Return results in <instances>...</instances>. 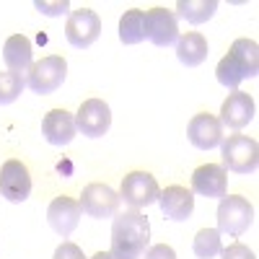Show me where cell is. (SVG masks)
I'll return each instance as SVG.
<instances>
[{
    "mask_svg": "<svg viewBox=\"0 0 259 259\" xmlns=\"http://www.w3.org/2000/svg\"><path fill=\"white\" fill-rule=\"evenodd\" d=\"M150 241V223L140 210H124L114 215L112 223V256L114 259H140Z\"/></svg>",
    "mask_w": 259,
    "mask_h": 259,
    "instance_id": "1",
    "label": "cell"
},
{
    "mask_svg": "<svg viewBox=\"0 0 259 259\" xmlns=\"http://www.w3.org/2000/svg\"><path fill=\"white\" fill-rule=\"evenodd\" d=\"M223 168L233 174H254L259 166V145L249 135H228L221 143Z\"/></svg>",
    "mask_w": 259,
    "mask_h": 259,
    "instance_id": "2",
    "label": "cell"
},
{
    "mask_svg": "<svg viewBox=\"0 0 259 259\" xmlns=\"http://www.w3.org/2000/svg\"><path fill=\"white\" fill-rule=\"evenodd\" d=\"M65 75H68L65 57L50 55V57H41L39 62H31V68L26 73V85L34 94H55L65 83Z\"/></svg>",
    "mask_w": 259,
    "mask_h": 259,
    "instance_id": "3",
    "label": "cell"
},
{
    "mask_svg": "<svg viewBox=\"0 0 259 259\" xmlns=\"http://www.w3.org/2000/svg\"><path fill=\"white\" fill-rule=\"evenodd\" d=\"M254 223V207L241 194H226L218 205V231L228 236H241Z\"/></svg>",
    "mask_w": 259,
    "mask_h": 259,
    "instance_id": "4",
    "label": "cell"
},
{
    "mask_svg": "<svg viewBox=\"0 0 259 259\" xmlns=\"http://www.w3.org/2000/svg\"><path fill=\"white\" fill-rule=\"evenodd\" d=\"M158 182L153 174L148 171H130V174L122 179L119 187V200H124V205H130L133 210L148 207L158 200Z\"/></svg>",
    "mask_w": 259,
    "mask_h": 259,
    "instance_id": "5",
    "label": "cell"
},
{
    "mask_svg": "<svg viewBox=\"0 0 259 259\" xmlns=\"http://www.w3.org/2000/svg\"><path fill=\"white\" fill-rule=\"evenodd\" d=\"M101 34V18L91 11V8H78L68 16L65 24V39L70 41L75 50H85L91 47Z\"/></svg>",
    "mask_w": 259,
    "mask_h": 259,
    "instance_id": "6",
    "label": "cell"
},
{
    "mask_svg": "<svg viewBox=\"0 0 259 259\" xmlns=\"http://www.w3.org/2000/svg\"><path fill=\"white\" fill-rule=\"evenodd\" d=\"M80 210L85 215H91V218H114L117 210H119V194L109 187V184H89L83 189L80 200H78Z\"/></svg>",
    "mask_w": 259,
    "mask_h": 259,
    "instance_id": "7",
    "label": "cell"
},
{
    "mask_svg": "<svg viewBox=\"0 0 259 259\" xmlns=\"http://www.w3.org/2000/svg\"><path fill=\"white\" fill-rule=\"evenodd\" d=\"M143 34L148 41H153L156 47H171L179 39V24L174 11L166 8H150L145 11V24H143Z\"/></svg>",
    "mask_w": 259,
    "mask_h": 259,
    "instance_id": "8",
    "label": "cell"
},
{
    "mask_svg": "<svg viewBox=\"0 0 259 259\" xmlns=\"http://www.w3.org/2000/svg\"><path fill=\"white\" fill-rule=\"evenodd\" d=\"M75 127L78 133H83L85 138H101L109 133L112 127V109L109 104L101 99H89L80 104V109L75 114Z\"/></svg>",
    "mask_w": 259,
    "mask_h": 259,
    "instance_id": "9",
    "label": "cell"
},
{
    "mask_svg": "<svg viewBox=\"0 0 259 259\" xmlns=\"http://www.w3.org/2000/svg\"><path fill=\"white\" fill-rule=\"evenodd\" d=\"M0 194L8 202H24L31 194V174L26 163H21L16 158L6 161L0 168Z\"/></svg>",
    "mask_w": 259,
    "mask_h": 259,
    "instance_id": "10",
    "label": "cell"
},
{
    "mask_svg": "<svg viewBox=\"0 0 259 259\" xmlns=\"http://www.w3.org/2000/svg\"><path fill=\"white\" fill-rule=\"evenodd\" d=\"M80 215H83V210H80L78 200H73V197H55L50 202V207H47L50 228L57 236H62V239H68V236L78 228Z\"/></svg>",
    "mask_w": 259,
    "mask_h": 259,
    "instance_id": "11",
    "label": "cell"
},
{
    "mask_svg": "<svg viewBox=\"0 0 259 259\" xmlns=\"http://www.w3.org/2000/svg\"><path fill=\"white\" fill-rule=\"evenodd\" d=\"M226 184H228V174L218 163H205L200 168H194L192 174V192L207 200L226 197Z\"/></svg>",
    "mask_w": 259,
    "mask_h": 259,
    "instance_id": "12",
    "label": "cell"
},
{
    "mask_svg": "<svg viewBox=\"0 0 259 259\" xmlns=\"http://www.w3.org/2000/svg\"><path fill=\"white\" fill-rule=\"evenodd\" d=\"M187 135L189 143L200 150H210V148H218L223 143V124L218 117L212 114H194L189 127H187Z\"/></svg>",
    "mask_w": 259,
    "mask_h": 259,
    "instance_id": "13",
    "label": "cell"
},
{
    "mask_svg": "<svg viewBox=\"0 0 259 259\" xmlns=\"http://www.w3.org/2000/svg\"><path fill=\"white\" fill-rule=\"evenodd\" d=\"M254 112H256L254 99L244 91H233L221 106V124L231 130H241L254 119Z\"/></svg>",
    "mask_w": 259,
    "mask_h": 259,
    "instance_id": "14",
    "label": "cell"
},
{
    "mask_svg": "<svg viewBox=\"0 0 259 259\" xmlns=\"http://www.w3.org/2000/svg\"><path fill=\"white\" fill-rule=\"evenodd\" d=\"M158 205L168 221H187L194 212V194L192 189L174 184V187H166L163 192H158Z\"/></svg>",
    "mask_w": 259,
    "mask_h": 259,
    "instance_id": "15",
    "label": "cell"
},
{
    "mask_svg": "<svg viewBox=\"0 0 259 259\" xmlns=\"http://www.w3.org/2000/svg\"><path fill=\"white\" fill-rule=\"evenodd\" d=\"M41 133H45V140L50 145H68L78 133L75 117L65 109H52L41 119Z\"/></svg>",
    "mask_w": 259,
    "mask_h": 259,
    "instance_id": "16",
    "label": "cell"
},
{
    "mask_svg": "<svg viewBox=\"0 0 259 259\" xmlns=\"http://www.w3.org/2000/svg\"><path fill=\"white\" fill-rule=\"evenodd\" d=\"M31 41L29 36L24 34H13L6 39V45H3V62L8 65V70L11 73H21V75H26L29 68H31Z\"/></svg>",
    "mask_w": 259,
    "mask_h": 259,
    "instance_id": "17",
    "label": "cell"
},
{
    "mask_svg": "<svg viewBox=\"0 0 259 259\" xmlns=\"http://www.w3.org/2000/svg\"><path fill=\"white\" fill-rule=\"evenodd\" d=\"M207 39L197 31H187V34H179L177 39V57L182 65H187V68H197V65L205 62L207 57Z\"/></svg>",
    "mask_w": 259,
    "mask_h": 259,
    "instance_id": "18",
    "label": "cell"
},
{
    "mask_svg": "<svg viewBox=\"0 0 259 259\" xmlns=\"http://www.w3.org/2000/svg\"><path fill=\"white\" fill-rule=\"evenodd\" d=\"M228 55L241 65L244 78H254L259 73V47L254 39H236L228 50Z\"/></svg>",
    "mask_w": 259,
    "mask_h": 259,
    "instance_id": "19",
    "label": "cell"
},
{
    "mask_svg": "<svg viewBox=\"0 0 259 259\" xmlns=\"http://www.w3.org/2000/svg\"><path fill=\"white\" fill-rule=\"evenodd\" d=\"M215 11H218V3L215 0H179L177 3V18H184L187 24H205V21H210L215 16Z\"/></svg>",
    "mask_w": 259,
    "mask_h": 259,
    "instance_id": "20",
    "label": "cell"
},
{
    "mask_svg": "<svg viewBox=\"0 0 259 259\" xmlns=\"http://www.w3.org/2000/svg\"><path fill=\"white\" fill-rule=\"evenodd\" d=\"M143 24H145V11H140V8L124 11V16L119 18V39H122V45H140V41L145 39Z\"/></svg>",
    "mask_w": 259,
    "mask_h": 259,
    "instance_id": "21",
    "label": "cell"
},
{
    "mask_svg": "<svg viewBox=\"0 0 259 259\" xmlns=\"http://www.w3.org/2000/svg\"><path fill=\"white\" fill-rule=\"evenodd\" d=\"M194 256L197 259H212V256H218L221 254V231L218 228H202L197 231V236H194Z\"/></svg>",
    "mask_w": 259,
    "mask_h": 259,
    "instance_id": "22",
    "label": "cell"
},
{
    "mask_svg": "<svg viewBox=\"0 0 259 259\" xmlns=\"http://www.w3.org/2000/svg\"><path fill=\"white\" fill-rule=\"evenodd\" d=\"M215 78H218V83L226 85V89L239 91V83L244 80V70H241V65L236 62L231 55H226V57L218 62V68H215Z\"/></svg>",
    "mask_w": 259,
    "mask_h": 259,
    "instance_id": "23",
    "label": "cell"
},
{
    "mask_svg": "<svg viewBox=\"0 0 259 259\" xmlns=\"http://www.w3.org/2000/svg\"><path fill=\"white\" fill-rule=\"evenodd\" d=\"M24 89H26V75L11 70L0 73V104H13Z\"/></svg>",
    "mask_w": 259,
    "mask_h": 259,
    "instance_id": "24",
    "label": "cell"
},
{
    "mask_svg": "<svg viewBox=\"0 0 259 259\" xmlns=\"http://www.w3.org/2000/svg\"><path fill=\"white\" fill-rule=\"evenodd\" d=\"M34 8L39 13H45V16H65V13H70V3L68 0H60V3H47V0H36Z\"/></svg>",
    "mask_w": 259,
    "mask_h": 259,
    "instance_id": "25",
    "label": "cell"
},
{
    "mask_svg": "<svg viewBox=\"0 0 259 259\" xmlns=\"http://www.w3.org/2000/svg\"><path fill=\"white\" fill-rule=\"evenodd\" d=\"M52 259H85V256H83V251H80L78 244H73V241H62V244L55 249Z\"/></svg>",
    "mask_w": 259,
    "mask_h": 259,
    "instance_id": "26",
    "label": "cell"
},
{
    "mask_svg": "<svg viewBox=\"0 0 259 259\" xmlns=\"http://www.w3.org/2000/svg\"><path fill=\"white\" fill-rule=\"evenodd\" d=\"M143 254H145V259H177V251L171 249L168 244H156V246H148Z\"/></svg>",
    "mask_w": 259,
    "mask_h": 259,
    "instance_id": "27",
    "label": "cell"
},
{
    "mask_svg": "<svg viewBox=\"0 0 259 259\" xmlns=\"http://www.w3.org/2000/svg\"><path fill=\"white\" fill-rule=\"evenodd\" d=\"M223 259H254V251L244 244H231L228 249H221Z\"/></svg>",
    "mask_w": 259,
    "mask_h": 259,
    "instance_id": "28",
    "label": "cell"
},
{
    "mask_svg": "<svg viewBox=\"0 0 259 259\" xmlns=\"http://www.w3.org/2000/svg\"><path fill=\"white\" fill-rule=\"evenodd\" d=\"M91 259H114V256H112V251H96Z\"/></svg>",
    "mask_w": 259,
    "mask_h": 259,
    "instance_id": "29",
    "label": "cell"
}]
</instances>
